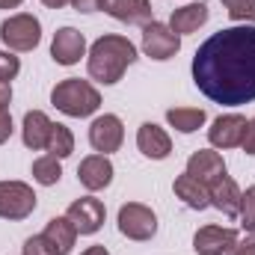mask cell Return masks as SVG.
Masks as SVG:
<instances>
[{"label": "cell", "instance_id": "cell-12", "mask_svg": "<svg viewBox=\"0 0 255 255\" xmlns=\"http://www.w3.org/2000/svg\"><path fill=\"white\" fill-rule=\"evenodd\" d=\"M113 172H116V169H113V163H110L107 154H89V157H83L80 166H77L80 184L92 193L110 187V184H113Z\"/></svg>", "mask_w": 255, "mask_h": 255}, {"label": "cell", "instance_id": "cell-9", "mask_svg": "<svg viewBox=\"0 0 255 255\" xmlns=\"http://www.w3.org/2000/svg\"><path fill=\"white\" fill-rule=\"evenodd\" d=\"M65 217L71 220V226L77 229V235H95L101 226H104V202L95 199V196H83V199H74L65 211Z\"/></svg>", "mask_w": 255, "mask_h": 255}, {"label": "cell", "instance_id": "cell-30", "mask_svg": "<svg viewBox=\"0 0 255 255\" xmlns=\"http://www.w3.org/2000/svg\"><path fill=\"white\" fill-rule=\"evenodd\" d=\"M9 136H12V116H9V110H0V145Z\"/></svg>", "mask_w": 255, "mask_h": 255}, {"label": "cell", "instance_id": "cell-35", "mask_svg": "<svg viewBox=\"0 0 255 255\" xmlns=\"http://www.w3.org/2000/svg\"><path fill=\"white\" fill-rule=\"evenodd\" d=\"M42 3H45L48 9H63L65 3H71V0H42Z\"/></svg>", "mask_w": 255, "mask_h": 255}, {"label": "cell", "instance_id": "cell-13", "mask_svg": "<svg viewBox=\"0 0 255 255\" xmlns=\"http://www.w3.org/2000/svg\"><path fill=\"white\" fill-rule=\"evenodd\" d=\"M247 119L238 116V113H229V116H220L214 119V125L208 128V139L214 148H238L241 139H244V130H247Z\"/></svg>", "mask_w": 255, "mask_h": 255}, {"label": "cell", "instance_id": "cell-21", "mask_svg": "<svg viewBox=\"0 0 255 255\" xmlns=\"http://www.w3.org/2000/svg\"><path fill=\"white\" fill-rule=\"evenodd\" d=\"M166 122L181 133H193L208 122V113L199 107H172V110H166Z\"/></svg>", "mask_w": 255, "mask_h": 255}, {"label": "cell", "instance_id": "cell-4", "mask_svg": "<svg viewBox=\"0 0 255 255\" xmlns=\"http://www.w3.org/2000/svg\"><path fill=\"white\" fill-rule=\"evenodd\" d=\"M0 39L9 51H33L42 42V24H39V18H33L27 12L9 15L0 24Z\"/></svg>", "mask_w": 255, "mask_h": 255}, {"label": "cell", "instance_id": "cell-23", "mask_svg": "<svg viewBox=\"0 0 255 255\" xmlns=\"http://www.w3.org/2000/svg\"><path fill=\"white\" fill-rule=\"evenodd\" d=\"M33 178H36V184H42V187H54V184L63 178L60 157H54V154L36 157V160H33Z\"/></svg>", "mask_w": 255, "mask_h": 255}, {"label": "cell", "instance_id": "cell-24", "mask_svg": "<svg viewBox=\"0 0 255 255\" xmlns=\"http://www.w3.org/2000/svg\"><path fill=\"white\" fill-rule=\"evenodd\" d=\"M45 151L48 154H54V157H68L71 151H74V133L68 130L65 125H60V122H54V128H51V136H48V145H45Z\"/></svg>", "mask_w": 255, "mask_h": 255}, {"label": "cell", "instance_id": "cell-15", "mask_svg": "<svg viewBox=\"0 0 255 255\" xmlns=\"http://www.w3.org/2000/svg\"><path fill=\"white\" fill-rule=\"evenodd\" d=\"M208 199L217 211H223L226 217H241V187L229 178V175H220L217 181L208 184Z\"/></svg>", "mask_w": 255, "mask_h": 255}, {"label": "cell", "instance_id": "cell-29", "mask_svg": "<svg viewBox=\"0 0 255 255\" xmlns=\"http://www.w3.org/2000/svg\"><path fill=\"white\" fill-rule=\"evenodd\" d=\"M241 148H244L247 154H255V119H250V125H247V130H244Z\"/></svg>", "mask_w": 255, "mask_h": 255}, {"label": "cell", "instance_id": "cell-17", "mask_svg": "<svg viewBox=\"0 0 255 255\" xmlns=\"http://www.w3.org/2000/svg\"><path fill=\"white\" fill-rule=\"evenodd\" d=\"M104 9H107V15H113L116 21H122V24H139V27H145V24H151L154 18H151V0H104Z\"/></svg>", "mask_w": 255, "mask_h": 255}, {"label": "cell", "instance_id": "cell-11", "mask_svg": "<svg viewBox=\"0 0 255 255\" xmlns=\"http://www.w3.org/2000/svg\"><path fill=\"white\" fill-rule=\"evenodd\" d=\"M51 57L57 65H77L80 57H86V39L74 27H60L51 42Z\"/></svg>", "mask_w": 255, "mask_h": 255}, {"label": "cell", "instance_id": "cell-5", "mask_svg": "<svg viewBox=\"0 0 255 255\" xmlns=\"http://www.w3.org/2000/svg\"><path fill=\"white\" fill-rule=\"evenodd\" d=\"M119 232L128 241H151L157 235V217L142 202H128L119 208Z\"/></svg>", "mask_w": 255, "mask_h": 255}, {"label": "cell", "instance_id": "cell-25", "mask_svg": "<svg viewBox=\"0 0 255 255\" xmlns=\"http://www.w3.org/2000/svg\"><path fill=\"white\" fill-rule=\"evenodd\" d=\"M223 6H226V12H229V18L232 21H238V24H255V0H223Z\"/></svg>", "mask_w": 255, "mask_h": 255}, {"label": "cell", "instance_id": "cell-6", "mask_svg": "<svg viewBox=\"0 0 255 255\" xmlns=\"http://www.w3.org/2000/svg\"><path fill=\"white\" fill-rule=\"evenodd\" d=\"M36 193L24 181H0V220H27L36 211Z\"/></svg>", "mask_w": 255, "mask_h": 255}, {"label": "cell", "instance_id": "cell-31", "mask_svg": "<svg viewBox=\"0 0 255 255\" xmlns=\"http://www.w3.org/2000/svg\"><path fill=\"white\" fill-rule=\"evenodd\" d=\"M71 6L77 12H98V9H104V0H71Z\"/></svg>", "mask_w": 255, "mask_h": 255}, {"label": "cell", "instance_id": "cell-22", "mask_svg": "<svg viewBox=\"0 0 255 255\" xmlns=\"http://www.w3.org/2000/svg\"><path fill=\"white\" fill-rule=\"evenodd\" d=\"M48 241H54L60 250H63V255L71 253V247H74V241H77V229L71 226V220L68 217H54V220H48V229L42 232Z\"/></svg>", "mask_w": 255, "mask_h": 255}, {"label": "cell", "instance_id": "cell-16", "mask_svg": "<svg viewBox=\"0 0 255 255\" xmlns=\"http://www.w3.org/2000/svg\"><path fill=\"white\" fill-rule=\"evenodd\" d=\"M187 175H193L196 181H202L208 187L211 181H217L220 175H226V163H223V157L217 151L199 148V151H193L190 160H187Z\"/></svg>", "mask_w": 255, "mask_h": 255}, {"label": "cell", "instance_id": "cell-27", "mask_svg": "<svg viewBox=\"0 0 255 255\" xmlns=\"http://www.w3.org/2000/svg\"><path fill=\"white\" fill-rule=\"evenodd\" d=\"M24 255H63V250L54 241H48L45 235H33L24 241Z\"/></svg>", "mask_w": 255, "mask_h": 255}, {"label": "cell", "instance_id": "cell-26", "mask_svg": "<svg viewBox=\"0 0 255 255\" xmlns=\"http://www.w3.org/2000/svg\"><path fill=\"white\" fill-rule=\"evenodd\" d=\"M241 226L244 232L255 235V187H247V193H241Z\"/></svg>", "mask_w": 255, "mask_h": 255}, {"label": "cell", "instance_id": "cell-3", "mask_svg": "<svg viewBox=\"0 0 255 255\" xmlns=\"http://www.w3.org/2000/svg\"><path fill=\"white\" fill-rule=\"evenodd\" d=\"M51 104L71 116V119H86L92 113H98L101 107V92L89 83V80H80V77H65L60 80L54 89H51Z\"/></svg>", "mask_w": 255, "mask_h": 255}, {"label": "cell", "instance_id": "cell-36", "mask_svg": "<svg viewBox=\"0 0 255 255\" xmlns=\"http://www.w3.org/2000/svg\"><path fill=\"white\" fill-rule=\"evenodd\" d=\"M24 0H0V9H18Z\"/></svg>", "mask_w": 255, "mask_h": 255}, {"label": "cell", "instance_id": "cell-32", "mask_svg": "<svg viewBox=\"0 0 255 255\" xmlns=\"http://www.w3.org/2000/svg\"><path fill=\"white\" fill-rule=\"evenodd\" d=\"M229 255H255V235H250L247 241H238V247Z\"/></svg>", "mask_w": 255, "mask_h": 255}, {"label": "cell", "instance_id": "cell-2", "mask_svg": "<svg viewBox=\"0 0 255 255\" xmlns=\"http://www.w3.org/2000/svg\"><path fill=\"white\" fill-rule=\"evenodd\" d=\"M136 63V48H133V42L125 39V36H116V33H110V36H101L92 48H89V77L92 80H98V83H104V86H113V83H119L122 80V74H125L130 65Z\"/></svg>", "mask_w": 255, "mask_h": 255}, {"label": "cell", "instance_id": "cell-34", "mask_svg": "<svg viewBox=\"0 0 255 255\" xmlns=\"http://www.w3.org/2000/svg\"><path fill=\"white\" fill-rule=\"evenodd\" d=\"M80 255H110V250L107 247H89L86 253H80Z\"/></svg>", "mask_w": 255, "mask_h": 255}, {"label": "cell", "instance_id": "cell-7", "mask_svg": "<svg viewBox=\"0 0 255 255\" xmlns=\"http://www.w3.org/2000/svg\"><path fill=\"white\" fill-rule=\"evenodd\" d=\"M181 51V36L169 30V24H160V21H151L142 27V54L163 63V60H172L175 54Z\"/></svg>", "mask_w": 255, "mask_h": 255}, {"label": "cell", "instance_id": "cell-8", "mask_svg": "<svg viewBox=\"0 0 255 255\" xmlns=\"http://www.w3.org/2000/svg\"><path fill=\"white\" fill-rule=\"evenodd\" d=\"M122 142H125V128H122L119 116L104 113V116L92 119V125H89V145L98 154H113V151L122 148Z\"/></svg>", "mask_w": 255, "mask_h": 255}, {"label": "cell", "instance_id": "cell-20", "mask_svg": "<svg viewBox=\"0 0 255 255\" xmlns=\"http://www.w3.org/2000/svg\"><path fill=\"white\" fill-rule=\"evenodd\" d=\"M172 190H175V196H178L187 208H193V211H205V208L211 205V199H208V187H205L202 181H196L193 175H187V172L175 178Z\"/></svg>", "mask_w": 255, "mask_h": 255}, {"label": "cell", "instance_id": "cell-19", "mask_svg": "<svg viewBox=\"0 0 255 255\" xmlns=\"http://www.w3.org/2000/svg\"><path fill=\"white\" fill-rule=\"evenodd\" d=\"M208 3H187V6H181V9H175L172 12V18H169V30L172 33H178V36H187V33H196L205 21H208Z\"/></svg>", "mask_w": 255, "mask_h": 255}, {"label": "cell", "instance_id": "cell-14", "mask_svg": "<svg viewBox=\"0 0 255 255\" xmlns=\"http://www.w3.org/2000/svg\"><path fill=\"white\" fill-rule=\"evenodd\" d=\"M136 148H139L145 157H151V160H166V157L172 154V139H169V133L160 125L142 122L139 130H136Z\"/></svg>", "mask_w": 255, "mask_h": 255}, {"label": "cell", "instance_id": "cell-1", "mask_svg": "<svg viewBox=\"0 0 255 255\" xmlns=\"http://www.w3.org/2000/svg\"><path fill=\"white\" fill-rule=\"evenodd\" d=\"M193 83L223 107L255 101V27L238 24L214 33L193 57Z\"/></svg>", "mask_w": 255, "mask_h": 255}, {"label": "cell", "instance_id": "cell-28", "mask_svg": "<svg viewBox=\"0 0 255 255\" xmlns=\"http://www.w3.org/2000/svg\"><path fill=\"white\" fill-rule=\"evenodd\" d=\"M18 71H21V60L12 51H0V80L12 83L18 77Z\"/></svg>", "mask_w": 255, "mask_h": 255}, {"label": "cell", "instance_id": "cell-18", "mask_svg": "<svg viewBox=\"0 0 255 255\" xmlns=\"http://www.w3.org/2000/svg\"><path fill=\"white\" fill-rule=\"evenodd\" d=\"M51 128H54V122H51L42 110H30V113H24V128H21V139H24V145L33 148V151H45L48 136H51Z\"/></svg>", "mask_w": 255, "mask_h": 255}, {"label": "cell", "instance_id": "cell-33", "mask_svg": "<svg viewBox=\"0 0 255 255\" xmlns=\"http://www.w3.org/2000/svg\"><path fill=\"white\" fill-rule=\"evenodd\" d=\"M9 101H12V86L0 80V110H9Z\"/></svg>", "mask_w": 255, "mask_h": 255}, {"label": "cell", "instance_id": "cell-10", "mask_svg": "<svg viewBox=\"0 0 255 255\" xmlns=\"http://www.w3.org/2000/svg\"><path fill=\"white\" fill-rule=\"evenodd\" d=\"M241 235L235 229H223V226H202L193 238V250L199 255H229L238 247Z\"/></svg>", "mask_w": 255, "mask_h": 255}]
</instances>
